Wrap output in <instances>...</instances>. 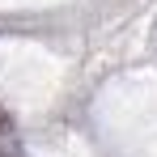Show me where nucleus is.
I'll return each mask as SVG.
<instances>
[{
  "label": "nucleus",
  "instance_id": "obj_1",
  "mask_svg": "<svg viewBox=\"0 0 157 157\" xmlns=\"http://www.w3.org/2000/svg\"><path fill=\"white\" fill-rule=\"evenodd\" d=\"M0 123H4V119H0Z\"/></svg>",
  "mask_w": 157,
  "mask_h": 157
}]
</instances>
